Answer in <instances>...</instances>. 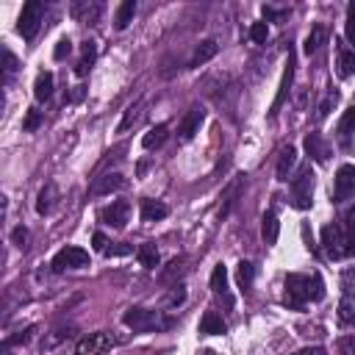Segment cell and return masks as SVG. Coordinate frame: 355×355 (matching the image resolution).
Returning a JSON list of instances; mask_svg holds the SVG:
<instances>
[{
	"label": "cell",
	"instance_id": "6da1fadb",
	"mask_svg": "<svg viewBox=\"0 0 355 355\" xmlns=\"http://www.w3.org/2000/svg\"><path fill=\"white\" fill-rule=\"evenodd\" d=\"M324 297V280L319 272H291L283 280V302L291 311H302L308 302H319Z\"/></svg>",
	"mask_w": 355,
	"mask_h": 355
},
{
	"label": "cell",
	"instance_id": "7a4b0ae2",
	"mask_svg": "<svg viewBox=\"0 0 355 355\" xmlns=\"http://www.w3.org/2000/svg\"><path fill=\"white\" fill-rule=\"evenodd\" d=\"M125 327H130L133 333H155V330H166L172 322L161 313V311H150V308H128L122 313Z\"/></svg>",
	"mask_w": 355,
	"mask_h": 355
},
{
	"label": "cell",
	"instance_id": "3957f363",
	"mask_svg": "<svg viewBox=\"0 0 355 355\" xmlns=\"http://www.w3.org/2000/svg\"><path fill=\"white\" fill-rule=\"evenodd\" d=\"M313 183H316V175L308 166H302L294 178H291V186H288V202L297 208V211H308L313 205Z\"/></svg>",
	"mask_w": 355,
	"mask_h": 355
},
{
	"label": "cell",
	"instance_id": "277c9868",
	"mask_svg": "<svg viewBox=\"0 0 355 355\" xmlns=\"http://www.w3.org/2000/svg\"><path fill=\"white\" fill-rule=\"evenodd\" d=\"M42 17H44V3L31 0V3L22 6L19 19H17V31H19V36H22L25 42H31V39L36 36V31H39V25H42Z\"/></svg>",
	"mask_w": 355,
	"mask_h": 355
},
{
	"label": "cell",
	"instance_id": "5b68a950",
	"mask_svg": "<svg viewBox=\"0 0 355 355\" xmlns=\"http://www.w3.org/2000/svg\"><path fill=\"white\" fill-rule=\"evenodd\" d=\"M355 194V164H341L333 178V202H344Z\"/></svg>",
	"mask_w": 355,
	"mask_h": 355
},
{
	"label": "cell",
	"instance_id": "8992f818",
	"mask_svg": "<svg viewBox=\"0 0 355 355\" xmlns=\"http://www.w3.org/2000/svg\"><path fill=\"white\" fill-rule=\"evenodd\" d=\"M128 216H130V202L128 200H111L108 205H103L97 211V219L108 227H125Z\"/></svg>",
	"mask_w": 355,
	"mask_h": 355
},
{
	"label": "cell",
	"instance_id": "52a82bcc",
	"mask_svg": "<svg viewBox=\"0 0 355 355\" xmlns=\"http://www.w3.org/2000/svg\"><path fill=\"white\" fill-rule=\"evenodd\" d=\"M89 266V252L83 247H64L55 252L53 258V269L55 272H64V269H83Z\"/></svg>",
	"mask_w": 355,
	"mask_h": 355
},
{
	"label": "cell",
	"instance_id": "ba28073f",
	"mask_svg": "<svg viewBox=\"0 0 355 355\" xmlns=\"http://www.w3.org/2000/svg\"><path fill=\"white\" fill-rule=\"evenodd\" d=\"M336 225H338V239H341V252H344V258H347V255H355V205L347 208Z\"/></svg>",
	"mask_w": 355,
	"mask_h": 355
},
{
	"label": "cell",
	"instance_id": "9c48e42d",
	"mask_svg": "<svg viewBox=\"0 0 355 355\" xmlns=\"http://www.w3.org/2000/svg\"><path fill=\"white\" fill-rule=\"evenodd\" d=\"M114 344H116V338H111L108 333H89L86 338L78 341L75 352H78V355H103V352L111 349Z\"/></svg>",
	"mask_w": 355,
	"mask_h": 355
},
{
	"label": "cell",
	"instance_id": "30bf717a",
	"mask_svg": "<svg viewBox=\"0 0 355 355\" xmlns=\"http://www.w3.org/2000/svg\"><path fill=\"white\" fill-rule=\"evenodd\" d=\"M211 291H214V297L225 308H233V294H230V286H227V266L225 263L214 266V272H211Z\"/></svg>",
	"mask_w": 355,
	"mask_h": 355
},
{
	"label": "cell",
	"instance_id": "8fae6325",
	"mask_svg": "<svg viewBox=\"0 0 355 355\" xmlns=\"http://www.w3.org/2000/svg\"><path fill=\"white\" fill-rule=\"evenodd\" d=\"M291 80H294V53L288 50V58H286V69H283V78H280L277 94H275V100H272V108H269V114H272V116H275V114L280 111V105L286 103V97H288V92H291Z\"/></svg>",
	"mask_w": 355,
	"mask_h": 355
},
{
	"label": "cell",
	"instance_id": "7c38bea8",
	"mask_svg": "<svg viewBox=\"0 0 355 355\" xmlns=\"http://www.w3.org/2000/svg\"><path fill=\"white\" fill-rule=\"evenodd\" d=\"M202 119H205V108H202V105H191V108L186 111V116H183L180 128H178V133H180V141H189L194 133H200V125H202Z\"/></svg>",
	"mask_w": 355,
	"mask_h": 355
},
{
	"label": "cell",
	"instance_id": "4fadbf2b",
	"mask_svg": "<svg viewBox=\"0 0 355 355\" xmlns=\"http://www.w3.org/2000/svg\"><path fill=\"white\" fill-rule=\"evenodd\" d=\"M305 153H308L316 164H324V161L330 158V144H327V139H324L322 133H308V136H305Z\"/></svg>",
	"mask_w": 355,
	"mask_h": 355
},
{
	"label": "cell",
	"instance_id": "5bb4252c",
	"mask_svg": "<svg viewBox=\"0 0 355 355\" xmlns=\"http://www.w3.org/2000/svg\"><path fill=\"white\" fill-rule=\"evenodd\" d=\"M336 75L341 80L355 75V47H338L336 50Z\"/></svg>",
	"mask_w": 355,
	"mask_h": 355
},
{
	"label": "cell",
	"instance_id": "9a60e30c",
	"mask_svg": "<svg viewBox=\"0 0 355 355\" xmlns=\"http://www.w3.org/2000/svg\"><path fill=\"white\" fill-rule=\"evenodd\" d=\"M352 133H355V105L347 108V111L341 114L338 125H336V139H338V144L347 147V144L352 141Z\"/></svg>",
	"mask_w": 355,
	"mask_h": 355
},
{
	"label": "cell",
	"instance_id": "2e32d148",
	"mask_svg": "<svg viewBox=\"0 0 355 355\" xmlns=\"http://www.w3.org/2000/svg\"><path fill=\"white\" fill-rule=\"evenodd\" d=\"M122 186H125V178L119 172H108L92 183V194H111V191H119Z\"/></svg>",
	"mask_w": 355,
	"mask_h": 355
},
{
	"label": "cell",
	"instance_id": "e0dca14e",
	"mask_svg": "<svg viewBox=\"0 0 355 355\" xmlns=\"http://www.w3.org/2000/svg\"><path fill=\"white\" fill-rule=\"evenodd\" d=\"M200 333L202 336H222V333H227V324L216 311H205L200 319Z\"/></svg>",
	"mask_w": 355,
	"mask_h": 355
},
{
	"label": "cell",
	"instance_id": "ac0fdd59",
	"mask_svg": "<svg viewBox=\"0 0 355 355\" xmlns=\"http://www.w3.org/2000/svg\"><path fill=\"white\" fill-rule=\"evenodd\" d=\"M294 164H297V150L288 144V147L280 150V158H277V169H275V172H277V180H288Z\"/></svg>",
	"mask_w": 355,
	"mask_h": 355
},
{
	"label": "cell",
	"instance_id": "d6986e66",
	"mask_svg": "<svg viewBox=\"0 0 355 355\" xmlns=\"http://www.w3.org/2000/svg\"><path fill=\"white\" fill-rule=\"evenodd\" d=\"M94 58H97V44H94V42H83V47H80V58H78V64H75V75L83 78V75L92 69Z\"/></svg>",
	"mask_w": 355,
	"mask_h": 355
},
{
	"label": "cell",
	"instance_id": "ffe728a7",
	"mask_svg": "<svg viewBox=\"0 0 355 355\" xmlns=\"http://www.w3.org/2000/svg\"><path fill=\"white\" fill-rule=\"evenodd\" d=\"M216 50H219V44H216L214 39H205V42H200V44L194 47V55H191L189 67H200V64H205L208 58H214V55H216Z\"/></svg>",
	"mask_w": 355,
	"mask_h": 355
},
{
	"label": "cell",
	"instance_id": "44dd1931",
	"mask_svg": "<svg viewBox=\"0 0 355 355\" xmlns=\"http://www.w3.org/2000/svg\"><path fill=\"white\" fill-rule=\"evenodd\" d=\"M166 136H169V125H155V128H150L147 133H144V139H141V147L144 150H155V147H161L164 141H166Z\"/></svg>",
	"mask_w": 355,
	"mask_h": 355
},
{
	"label": "cell",
	"instance_id": "7402d4cb",
	"mask_svg": "<svg viewBox=\"0 0 355 355\" xmlns=\"http://www.w3.org/2000/svg\"><path fill=\"white\" fill-rule=\"evenodd\" d=\"M169 214V208L161 200H141V219L144 222H158Z\"/></svg>",
	"mask_w": 355,
	"mask_h": 355
},
{
	"label": "cell",
	"instance_id": "603a6c76",
	"mask_svg": "<svg viewBox=\"0 0 355 355\" xmlns=\"http://www.w3.org/2000/svg\"><path fill=\"white\" fill-rule=\"evenodd\" d=\"M261 233H263V241H266L269 247L277 241V233H280V222H277V214H275L272 208L263 214V222H261Z\"/></svg>",
	"mask_w": 355,
	"mask_h": 355
},
{
	"label": "cell",
	"instance_id": "cb8c5ba5",
	"mask_svg": "<svg viewBox=\"0 0 355 355\" xmlns=\"http://www.w3.org/2000/svg\"><path fill=\"white\" fill-rule=\"evenodd\" d=\"M72 14L80 22H97V17L103 14V3H75L72 6Z\"/></svg>",
	"mask_w": 355,
	"mask_h": 355
},
{
	"label": "cell",
	"instance_id": "d4e9b609",
	"mask_svg": "<svg viewBox=\"0 0 355 355\" xmlns=\"http://www.w3.org/2000/svg\"><path fill=\"white\" fill-rule=\"evenodd\" d=\"M33 97H36L39 103H44V100H50V97H53V72H39V75H36Z\"/></svg>",
	"mask_w": 355,
	"mask_h": 355
},
{
	"label": "cell",
	"instance_id": "484cf974",
	"mask_svg": "<svg viewBox=\"0 0 355 355\" xmlns=\"http://www.w3.org/2000/svg\"><path fill=\"white\" fill-rule=\"evenodd\" d=\"M133 14H136V3H133V0H125V3L116 8V14H114V28H116V31H125V28L133 22Z\"/></svg>",
	"mask_w": 355,
	"mask_h": 355
},
{
	"label": "cell",
	"instance_id": "4316f807",
	"mask_svg": "<svg viewBox=\"0 0 355 355\" xmlns=\"http://www.w3.org/2000/svg\"><path fill=\"white\" fill-rule=\"evenodd\" d=\"M55 200H58V191H55V186H53V183H47V186L39 191L36 211H39V214H50V211H53V205H55Z\"/></svg>",
	"mask_w": 355,
	"mask_h": 355
},
{
	"label": "cell",
	"instance_id": "83f0119b",
	"mask_svg": "<svg viewBox=\"0 0 355 355\" xmlns=\"http://www.w3.org/2000/svg\"><path fill=\"white\" fill-rule=\"evenodd\" d=\"M136 255H139V263L141 266H147V269H155L158 266V261H161V255H158V247L155 244H141L139 250H136Z\"/></svg>",
	"mask_w": 355,
	"mask_h": 355
},
{
	"label": "cell",
	"instance_id": "f1b7e54d",
	"mask_svg": "<svg viewBox=\"0 0 355 355\" xmlns=\"http://www.w3.org/2000/svg\"><path fill=\"white\" fill-rule=\"evenodd\" d=\"M324 39H327V28H324V25H313V31H311L308 39H305V53L313 55V53L324 44Z\"/></svg>",
	"mask_w": 355,
	"mask_h": 355
},
{
	"label": "cell",
	"instance_id": "f546056e",
	"mask_svg": "<svg viewBox=\"0 0 355 355\" xmlns=\"http://www.w3.org/2000/svg\"><path fill=\"white\" fill-rule=\"evenodd\" d=\"M252 277H255V266L250 261H241L239 269H236V280H239L241 291H250L252 288Z\"/></svg>",
	"mask_w": 355,
	"mask_h": 355
},
{
	"label": "cell",
	"instance_id": "4dcf8cb0",
	"mask_svg": "<svg viewBox=\"0 0 355 355\" xmlns=\"http://www.w3.org/2000/svg\"><path fill=\"white\" fill-rule=\"evenodd\" d=\"M341 291H344L347 302H355V266L341 272Z\"/></svg>",
	"mask_w": 355,
	"mask_h": 355
},
{
	"label": "cell",
	"instance_id": "1f68e13d",
	"mask_svg": "<svg viewBox=\"0 0 355 355\" xmlns=\"http://www.w3.org/2000/svg\"><path fill=\"white\" fill-rule=\"evenodd\" d=\"M336 105H338V92H327V94H324V100L319 103L316 119H324V116H327V114H330V111H333Z\"/></svg>",
	"mask_w": 355,
	"mask_h": 355
},
{
	"label": "cell",
	"instance_id": "d6a6232c",
	"mask_svg": "<svg viewBox=\"0 0 355 355\" xmlns=\"http://www.w3.org/2000/svg\"><path fill=\"white\" fill-rule=\"evenodd\" d=\"M336 352H338V355H355V333L341 336V338L336 341Z\"/></svg>",
	"mask_w": 355,
	"mask_h": 355
},
{
	"label": "cell",
	"instance_id": "836d02e7",
	"mask_svg": "<svg viewBox=\"0 0 355 355\" xmlns=\"http://www.w3.org/2000/svg\"><path fill=\"white\" fill-rule=\"evenodd\" d=\"M344 33H347V42L355 44V3L347 6V25H344Z\"/></svg>",
	"mask_w": 355,
	"mask_h": 355
},
{
	"label": "cell",
	"instance_id": "e575fe53",
	"mask_svg": "<svg viewBox=\"0 0 355 355\" xmlns=\"http://www.w3.org/2000/svg\"><path fill=\"white\" fill-rule=\"evenodd\" d=\"M266 36H269V28H266V22H252L250 25V39L252 42H266Z\"/></svg>",
	"mask_w": 355,
	"mask_h": 355
},
{
	"label": "cell",
	"instance_id": "d590c367",
	"mask_svg": "<svg viewBox=\"0 0 355 355\" xmlns=\"http://www.w3.org/2000/svg\"><path fill=\"white\" fill-rule=\"evenodd\" d=\"M69 53H72V42H69L67 36L58 39V42H55V50H53V58H55V61H64Z\"/></svg>",
	"mask_w": 355,
	"mask_h": 355
},
{
	"label": "cell",
	"instance_id": "8d00e7d4",
	"mask_svg": "<svg viewBox=\"0 0 355 355\" xmlns=\"http://www.w3.org/2000/svg\"><path fill=\"white\" fill-rule=\"evenodd\" d=\"M39 125H42V111H39V108H28L22 128H25V130H36Z\"/></svg>",
	"mask_w": 355,
	"mask_h": 355
},
{
	"label": "cell",
	"instance_id": "74e56055",
	"mask_svg": "<svg viewBox=\"0 0 355 355\" xmlns=\"http://www.w3.org/2000/svg\"><path fill=\"white\" fill-rule=\"evenodd\" d=\"M338 316H341V322H347V324H355V302H347V300H341V305H338Z\"/></svg>",
	"mask_w": 355,
	"mask_h": 355
},
{
	"label": "cell",
	"instance_id": "f35d334b",
	"mask_svg": "<svg viewBox=\"0 0 355 355\" xmlns=\"http://www.w3.org/2000/svg\"><path fill=\"white\" fill-rule=\"evenodd\" d=\"M3 58H6V67H3V80L8 83V80H11V75L17 72V58H14V53H11V50H6V53H3Z\"/></svg>",
	"mask_w": 355,
	"mask_h": 355
},
{
	"label": "cell",
	"instance_id": "ab89813d",
	"mask_svg": "<svg viewBox=\"0 0 355 355\" xmlns=\"http://www.w3.org/2000/svg\"><path fill=\"white\" fill-rule=\"evenodd\" d=\"M136 116H139V108H136V105H130V108L125 111V119L119 122V128H116V130H119V133H122V130H128V128L136 122Z\"/></svg>",
	"mask_w": 355,
	"mask_h": 355
},
{
	"label": "cell",
	"instance_id": "60d3db41",
	"mask_svg": "<svg viewBox=\"0 0 355 355\" xmlns=\"http://www.w3.org/2000/svg\"><path fill=\"white\" fill-rule=\"evenodd\" d=\"M261 11H263V17H266V19H280V17H286V8H272V6H263Z\"/></svg>",
	"mask_w": 355,
	"mask_h": 355
},
{
	"label": "cell",
	"instance_id": "b9f144b4",
	"mask_svg": "<svg viewBox=\"0 0 355 355\" xmlns=\"http://www.w3.org/2000/svg\"><path fill=\"white\" fill-rule=\"evenodd\" d=\"M92 244H94V250H97V252H105V247H108V241H105V236H103V233H94V236H92Z\"/></svg>",
	"mask_w": 355,
	"mask_h": 355
},
{
	"label": "cell",
	"instance_id": "7bdbcfd3",
	"mask_svg": "<svg viewBox=\"0 0 355 355\" xmlns=\"http://www.w3.org/2000/svg\"><path fill=\"white\" fill-rule=\"evenodd\" d=\"M130 247L128 244H119V247H105V255H128Z\"/></svg>",
	"mask_w": 355,
	"mask_h": 355
},
{
	"label": "cell",
	"instance_id": "ee69618b",
	"mask_svg": "<svg viewBox=\"0 0 355 355\" xmlns=\"http://www.w3.org/2000/svg\"><path fill=\"white\" fill-rule=\"evenodd\" d=\"M294 355H327L322 347H305V349H297Z\"/></svg>",
	"mask_w": 355,
	"mask_h": 355
},
{
	"label": "cell",
	"instance_id": "f6af8a7d",
	"mask_svg": "<svg viewBox=\"0 0 355 355\" xmlns=\"http://www.w3.org/2000/svg\"><path fill=\"white\" fill-rule=\"evenodd\" d=\"M25 239H28L25 227H17V230H14V244H17V247H22V244H25Z\"/></svg>",
	"mask_w": 355,
	"mask_h": 355
},
{
	"label": "cell",
	"instance_id": "bcb514c9",
	"mask_svg": "<svg viewBox=\"0 0 355 355\" xmlns=\"http://www.w3.org/2000/svg\"><path fill=\"white\" fill-rule=\"evenodd\" d=\"M197 355H216V352H214V349H200Z\"/></svg>",
	"mask_w": 355,
	"mask_h": 355
}]
</instances>
